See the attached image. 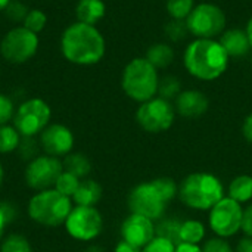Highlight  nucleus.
Wrapping results in <instances>:
<instances>
[{"label": "nucleus", "instance_id": "nucleus-1", "mask_svg": "<svg viewBox=\"0 0 252 252\" xmlns=\"http://www.w3.org/2000/svg\"><path fill=\"white\" fill-rule=\"evenodd\" d=\"M61 52L68 62L90 66L103 59L106 43L96 25L77 21L63 30L61 37Z\"/></svg>", "mask_w": 252, "mask_h": 252}, {"label": "nucleus", "instance_id": "nucleus-2", "mask_svg": "<svg viewBox=\"0 0 252 252\" xmlns=\"http://www.w3.org/2000/svg\"><path fill=\"white\" fill-rule=\"evenodd\" d=\"M230 56L216 38H195L188 44L183 56L186 71L204 81L220 78L227 66Z\"/></svg>", "mask_w": 252, "mask_h": 252}, {"label": "nucleus", "instance_id": "nucleus-3", "mask_svg": "<svg viewBox=\"0 0 252 252\" xmlns=\"http://www.w3.org/2000/svg\"><path fill=\"white\" fill-rule=\"evenodd\" d=\"M180 201L192 210L210 211L224 198L221 180L211 173H192L179 185Z\"/></svg>", "mask_w": 252, "mask_h": 252}, {"label": "nucleus", "instance_id": "nucleus-4", "mask_svg": "<svg viewBox=\"0 0 252 252\" xmlns=\"http://www.w3.org/2000/svg\"><path fill=\"white\" fill-rule=\"evenodd\" d=\"M74 204L72 199L59 193L56 189H46L35 192L28 204L27 214L31 221L44 227L63 226Z\"/></svg>", "mask_w": 252, "mask_h": 252}, {"label": "nucleus", "instance_id": "nucleus-5", "mask_svg": "<svg viewBox=\"0 0 252 252\" xmlns=\"http://www.w3.org/2000/svg\"><path fill=\"white\" fill-rule=\"evenodd\" d=\"M158 69L145 58L131 59L121 75V87L124 93L134 102L143 103L158 94Z\"/></svg>", "mask_w": 252, "mask_h": 252}, {"label": "nucleus", "instance_id": "nucleus-6", "mask_svg": "<svg viewBox=\"0 0 252 252\" xmlns=\"http://www.w3.org/2000/svg\"><path fill=\"white\" fill-rule=\"evenodd\" d=\"M52 118V109L49 103L41 97H31L24 100L13 115V127L25 139H34L49 124Z\"/></svg>", "mask_w": 252, "mask_h": 252}, {"label": "nucleus", "instance_id": "nucleus-7", "mask_svg": "<svg viewBox=\"0 0 252 252\" xmlns=\"http://www.w3.org/2000/svg\"><path fill=\"white\" fill-rule=\"evenodd\" d=\"M38 34L31 32L24 25L10 28L0 41V55L10 63H25L38 50Z\"/></svg>", "mask_w": 252, "mask_h": 252}, {"label": "nucleus", "instance_id": "nucleus-8", "mask_svg": "<svg viewBox=\"0 0 252 252\" xmlns=\"http://www.w3.org/2000/svg\"><path fill=\"white\" fill-rule=\"evenodd\" d=\"M186 25L195 38H216L224 32L226 15L214 3H199L186 18Z\"/></svg>", "mask_w": 252, "mask_h": 252}, {"label": "nucleus", "instance_id": "nucleus-9", "mask_svg": "<svg viewBox=\"0 0 252 252\" xmlns=\"http://www.w3.org/2000/svg\"><path fill=\"white\" fill-rule=\"evenodd\" d=\"M69 238L78 242H92L103 230V217L96 207L74 205L63 223Z\"/></svg>", "mask_w": 252, "mask_h": 252}, {"label": "nucleus", "instance_id": "nucleus-10", "mask_svg": "<svg viewBox=\"0 0 252 252\" xmlns=\"http://www.w3.org/2000/svg\"><path fill=\"white\" fill-rule=\"evenodd\" d=\"M167 205L168 202L162 198L152 180L136 185L127 196L130 213L143 216L152 221H158L164 217Z\"/></svg>", "mask_w": 252, "mask_h": 252}, {"label": "nucleus", "instance_id": "nucleus-11", "mask_svg": "<svg viewBox=\"0 0 252 252\" xmlns=\"http://www.w3.org/2000/svg\"><path fill=\"white\" fill-rule=\"evenodd\" d=\"M176 118L174 105L159 96H155L139 105L136 111L137 124L148 133L167 131Z\"/></svg>", "mask_w": 252, "mask_h": 252}, {"label": "nucleus", "instance_id": "nucleus-12", "mask_svg": "<svg viewBox=\"0 0 252 252\" xmlns=\"http://www.w3.org/2000/svg\"><path fill=\"white\" fill-rule=\"evenodd\" d=\"M242 205L232 198L224 196L210 210L208 224L210 229L217 235V238L227 239L242 230Z\"/></svg>", "mask_w": 252, "mask_h": 252}, {"label": "nucleus", "instance_id": "nucleus-13", "mask_svg": "<svg viewBox=\"0 0 252 252\" xmlns=\"http://www.w3.org/2000/svg\"><path fill=\"white\" fill-rule=\"evenodd\" d=\"M62 171H63L62 159L43 154L28 161L24 170V180L31 190L40 192V190L52 189Z\"/></svg>", "mask_w": 252, "mask_h": 252}, {"label": "nucleus", "instance_id": "nucleus-14", "mask_svg": "<svg viewBox=\"0 0 252 252\" xmlns=\"http://www.w3.org/2000/svg\"><path fill=\"white\" fill-rule=\"evenodd\" d=\"M75 137L69 127L61 123H50L38 134V146L43 154L55 158H65L74 149Z\"/></svg>", "mask_w": 252, "mask_h": 252}, {"label": "nucleus", "instance_id": "nucleus-15", "mask_svg": "<svg viewBox=\"0 0 252 252\" xmlns=\"http://www.w3.org/2000/svg\"><path fill=\"white\" fill-rule=\"evenodd\" d=\"M120 233L123 241L137 248H143L155 238V221L130 213V216L126 217L121 223Z\"/></svg>", "mask_w": 252, "mask_h": 252}, {"label": "nucleus", "instance_id": "nucleus-16", "mask_svg": "<svg viewBox=\"0 0 252 252\" xmlns=\"http://www.w3.org/2000/svg\"><path fill=\"white\" fill-rule=\"evenodd\" d=\"M208 97L202 92L195 89L182 90L180 94L174 99L176 114L185 118H199L208 111Z\"/></svg>", "mask_w": 252, "mask_h": 252}, {"label": "nucleus", "instance_id": "nucleus-17", "mask_svg": "<svg viewBox=\"0 0 252 252\" xmlns=\"http://www.w3.org/2000/svg\"><path fill=\"white\" fill-rule=\"evenodd\" d=\"M219 41L221 43V46L224 47V50L230 58H244L251 50L248 35L245 30L241 28L226 30Z\"/></svg>", "mask_w": 252, "mask_h": 252}, {"label": "nucleus", "instance_id": "nucleus-18", "mask_svg": "<svg viewBox=\"0 0 252 252\" xmlns=\"http://www.w3.org/2000/svg\"><path fill=\"white\" fill-rule=\"evenodd\" d=\"M102 186L93 179H83L77 192L74 193L72 204L80 207H96V204L102 199Z\"/></svg>", "mask_w": 252, "mask_h": 252}, {"label": "nucleus", "instance_id": "nucleus-19", "mask_svg": "<svg viewBox=\"0 0 252 252\" xmlns=\"http://www.w3.org/2000/svg\"><path fill=\"white\" fill-rule=\"evenodd\" d=\"M106 13L103 0H78L75 6V16L78 22L96 25Z\"/></svg>", "mask_w": 252, "mask_h": 252}, {"label": "nucleus", "instance_id": "nucleus-20", "mask_svg": "<svg viewBox=\"0 0 252 252\" xmlns=\"http://www.w3.org/2000/svg\"><path fill=\"white\" fill-rule=\"evenodd\" d=\"M145 59L157 69H164L174 61V50L168 43H154L148 50Z\"/></svg>", "mask_w": 252, "mask_h": 252}, {"label": "nucleus", "instance_id": "nucleus-21", "mask_svg": "<svg viewBox=\"0 0 252 252\" xmlns=\"http://www.w3.org/2000/svg\"><path fill=\"white\" fill-rule=\"evenodd\" d=\"M62 165L63 170L74 174L75 177H78L80 180L87 179V176L92 171V162L90 159L80 152H71L69 155H66L62 159Z\"/></svg>", "mask_w": 252, "mask_h": 252}, {"label": "nucleus", "instance_id": "nucleus-22", "mask_svg": "<svg viewBox=\"0 0 252 252\" xmlns=\"http://www.w3.org/2000/svg\"><path fill=\"white\" fill-rule=\"evenodd\" d=\"M227 193L229 198L239 202L241 205L252 201V176L241 174L235 177L229 185Z\"/></svg>", "mask_w": 252, "mask_h": 252}, {"label": "nucleus", "instance_id": "nucleus-23", "mask_svg": "<svg viewBox=\"0 0 252 252\" xmlns=\"http://www.w3.org/2000/svg\"><path fill=\"white\" fill-rule=\"evenodd\" d=\"M205 238V226L198 220H185L180 227V244L199 245ZM179 244V245H180Z\"/></svg>", "mask_w": 252, "mask_h": 252}, {"label": "nucleus", "instance_id": "nucleus-24", "mask_svg": "<svg viewBox=\"0 0 252 252\" xmlns=\"http://www.w3.org/2000/svg\"><path fill=\"white\" fill-rule=\"evenodd\" d=\"M180 227L182 221L177 219H161L155 224V236L170 241L176 247L180 244Z\"/></svg>", "mask_w": 252, "mask_h": 252}, {"label": "nucleus", "instance_id": "nucleus-25", "mask_svg": "<svg viewBox=\"0 0 252 252\" xmlns=\"http://www.w3.org/2000/svg\"><path fill=\"white\" fill-rule=\"evenodd\" d=\"M21 142H22V136L13 126L10 124L0 126V155H7L18 151Z\"/></svg>", "mask_w": 252, "mask_h": 252}, {"label": "nucleus", "instance_id": "nucleus-26", "mask_svg": "<svg viewBox=\"0 0 252 252\" xmlns=\"http://www.w3.org/2000/svg\"><path fill=\"white\" fill-rule=\"evenodd\" d=\"M0 252H32V247L24 235L12 233L1 239Z\"/></svg>", "mask_w": 252, "mask_h": 252}, {"label": "nucleus", "instance_id": "nucleus-27", "mask_svg": "<svg viewBox=\"0 0 252 252\" xmlns=\"http://www.w3.org/2000/svg\"><path fill=\"white\" fill-rule=\"evenodd\" d=\"M182 92V83L177 77L174 75H167L164 78H159V84H158V96L165 99V100H171L176 99Z\"/></svg>", "mask_w": 252, "mask_h": 252}, {"label": "nucleus", "instance_id": "nucleus-28", "mask_svg": "<svg viewBox=\"0 0 252 252\" xmlns=\"http://www.w3.org/2000/svg\"><path fill=\"white\" fill-rule=\"evenodd\" d=\"M80 182L81 180L78 177H75L74 174H71V173H68V171L63 170L61 173V176L58 177L53 189H56L59 193H62V195H65L68 198H72L74 193L77 192L78 186H80Z\"/></svg>", "mask_w": 252, "mask_h": 252}, {"label": "nucleus", "instance_id": "nucleus-29", "mask_svg": "<svg viewBox=\"0 0 252 252\" xmlns=\"http://www.w3.org/2000/svg\"><path fill=\"white\" fill-rule=\"evenodd\" d=\"M165 7L171 19L186 21V18L190 15V12L195 7V1L193 0H167Z\"/></svg>", "mask_w": 252, "mask_h": 252}, {"label": "nucleus", "instance_id": "nucleus-30", "mask_svg": "<svg viewBox=\"0 0 252 252\" xmlns=\"http://www.w3.org/2000/svg\"><path fill=\"white\" fill-rule=\"evenodd\" d=\"M22 25L30 30L31 32H41L46 25H47V15L41 10V9H30L28 15L25 16Z\"/></svg>", "mask_w": 252, "mask_h": 252}, {"label": "nucleus", "instance_id": "nucleus-31", "mask_svg": "<svg viewBox=\"0 0 252 252\" xmlns=\"http://www.w3.org/2000/svg\"><path fill=\"white\" fill-rule=\"evenodd\" d=\"M164 32L167 35L168 40L171 41H182L186 38V35L189 34L186 21L182 19H171L165 24L164 27Z\"/></svg>", "mask_w": 252, "mask_h": 252}, {"label": "nucleus", "instance_id": "nucleus-32", "mask_svg": "<svg viewBox=\"0 0 252 252\" xmlns=\"http://www.w3.org/2000/svg\"><path fill=\"white\" fill-rule=\"evenodd\" d=\"M152 183L155 185V188L159 190V193L167 202L173 201L179 195V186L170 177H158V179H154Z\"/></svg>", "mask_w": 252, "mask_h": 252}, {"label": "nucleus", "instance_id": "nucleus-33", "mask_svg": "<svg viewBox=\"0 0 252 252\" xmlns=\"http://www.w3.org/2000/svg\"><path fill=\"white\" fill-rule=\"evenodd\" d=\"M6 18L10 19L12 22L15 24H19V22H24L25 16L28 15L30 9L27 7V4H24L22 1H18V0H10V3L6 6V9L3 10Z\"/></svg>", "mask_w": 252, "mask_h": 252}, {"label": "nucleus", "instance_id": "nucleus-34", "mask_svg": "<svg viewBox=\"0 0 252 252\" xmlns=\"http://www.w3.org/2000/svg\"><path fill=\"white\" fill-rule=\"evenodd\" d=\"M15 115V106L9 96L0 93V126L9 124L10 120H13Z\"/></svg>", "mask_w": 252, "mask_h": 252}, {"label": "nucleus", "instance_id": "nucleus-35", "mask_svg": "<svg viewBox=\"0 0 252 252\" xmlns=\"http://www.w3.org/2000/svg\"><path fill=\"white\" fill-rule=\"evenodd\" d=\"M142 252H176V245L170 241L155 236L146 247L142 248Z\"/></svg>", "mask_w": 252, "mask_h": 252}, {"label": "nucleus", "instance_id": "nucleus-36", "mask_svg": "<svg viewBox=\"0 0 252 252\" xmlns=\"http://www.w3.org/2000/svg\"><path fill=\"white\" fill-rule=\"evenodd\" d=\"M202 252H235L230 244L223 238H213L202 247Z\"/></svg>", "mask_w": 252, "mask_h": 252}, {"label": "nucleus", "instance_id": "nucleus-37", "mask_svg": "<svg viewBox=\"0 0 252 252\" xmlns=\"http://www.w3.org/2000/svg\"><path fill=\"white\" fill-rule=\"evenodd\" d=\"M242 232L245 236L252 238V204H250L244 210V219H242Z\"/></svg>", "mask_w": 252, "mask_h": 252}, {"label": "nucleus", "instance_id": "nucleus-38", "mask_svg": "<svg viewBox=\"0 0 252 252\" xmlns=\"http://www.w3.org/2000/svg\"><path fill=\"white\" fill-rule=\"evenodd\" d=\"M114 252H142V248H137V247H134V245H131V244H128V242H126V241L121 239L115 245Z\"/></svg>", "mask_w": 252, "mask_h": 252}, {"label": "nucleus", "instance_id": "nucleus-39", "mask_svg": "<svg viewBox=\"0 0 252 252\" xmlns=\"http://www.w3.org/2000/svg\"><path fill=\"white\" fill-rule=\"evenodd\" d=\"M242 133H244V137L252 145V112L245 118V121H244Z\"/></svg>", "mask_w": 252, "mask_h": 252}, {"label": "nucleus", "instance_id": "nucleus-40", "mask_svg": "<svg viewBox=\"0 0 252 252\" xmlns=\"http://www.w3.org/2000/svg\"><path fill=\"white\" fill-rule=\"evenodd\" d=\"M235 252H252V238H250V236L242 238L238 242Z\"/></svg>", "mask_w": 252, "mask_h": 252}, {"label": "nucleus", "instance_id": "nucleus-41", "mask_svg": "<svg viewBox=\"0 0 252 252\" xmlns=\"http://www.w3.org/2000/svg\"><path fill=\"white\" fill-rule=\"evenodd\" d=\"M176 252H202L199 245H190V244H180L176 247Z\"/></svg>", "mask_w": 252, "mask_h": 252}, {"label": "nucleus", "instance_id": "nucleus-42", "mask_svg": "<svg viewBox=\"0 0 252 252\" xmlns=\"http://www.w3.org/2000/svg\"><path fill=\"white\" fill-rule=\"evenodd\" d=\"M7 224H9V220H7V217H6V214L3 211V207L0 204V242H1V239L4 236V230H6Z\"/></svg>", "mask_w": 252, "mask_h": 252}, {"label": "nucleus", "instance_id": "nucleus-43", "mask_svg": "<svg viewBox=\"0 0 252 252\" xmlns=\"http://www.w3.org/2000/svg\"><path fill=\"white\" fill-rule=\"evenodd\" d=\"M245 32H247V35H248V40H250V44H251L252 49V16L248 19V24H247V27H245Z\"/></svg>", "mask_w": 252, "mask_h": 252}, {"label": "nucleus", "instance_id": "nucleus-44", "mask_svg": "<svg viewBox=\"0 0 252 252\" xmlns=\"http://www.w3.org/2000/svg\"><path fill=\"white\" fill-rule=\"evenodd\" d=\"M3 183H4V167H3V164L0 161V189L3 186Z\"/></svg>", "mask_w": 252, "mask_h": 252}, {"label": "nucleus", "instance_id": "nucleus-45", "mask_svg": "<svg viewBox=\"0 0 252 252\" xmlns=\"http://www.w3.org/2000/svg\"><path fill=\"white\" fill-rule=\"evenodd\" d=\"M86 252H105V251H103L100 247H97V245H93V247H89Z\"/></svg>", "mask_w": 252, "mask_h": 252}, {"label": "nucleus", "instance_id": "nucleus-46", "mask_svg": "<svg viewBox=\"0 0 252 252\" xmlns=\"http://www.w3.org/2000/svg\"><path fill=\"white\" fill-rule=\"evenodd\" d=\"M9 3H10V0H0V12H3Z\"/></svg>", "mask_w": 252, "mask_h": 252}]
</instances>
